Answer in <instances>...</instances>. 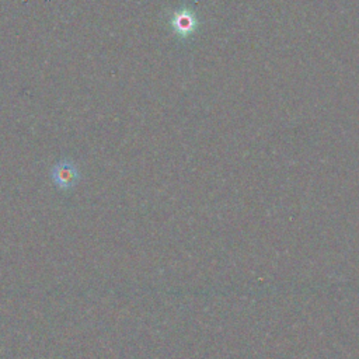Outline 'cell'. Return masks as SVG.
I'll return each mask as SVG.
<instances>
[{
  "instance_id": "6da1fadb",
  "label": "cell",
  "mask_w": 359,
  "mask_h": 359,
  "mask_svg": "<svg viewBox=\"0 0 359 359\" xmlns=\"http://www.w3.org/2000/svg\"><path fill=\"white\" fill-rule=\"evenodd\" d=\"M49 178L57 191L69 192L77 187L83 175L79 165L73 160L62 158L50 167Z\"/></svg>"
},
{
  "instance_id": "7a4b0ae2",
  "label": "cell",
  "mask_w": 359,
  "mask_h": 359,
  "mask_svg": "<svg viewBox=\"0 0 359 359\" xmlns=\"http://www.w3.org/2000/svg\"><path fill=\"white\" fill-rule=\"evenodd\" d=\"M168 22L172 31L175 32V35L182 39H187L188 36H191L196 31L199 24L196 14L187 7L178 8L174 13H171Z\"/></svg>"
}]
</instances>
